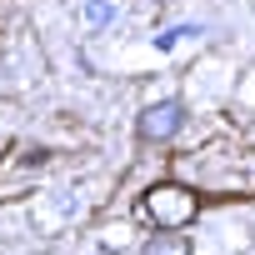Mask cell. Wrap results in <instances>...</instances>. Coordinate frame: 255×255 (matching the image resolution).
<instances>
[{"label":"cell","instance_id":"3957f363","mask_svg":"<svg viewBox=\"0 0 255 255\" xmlns=\"http://www.w3.org/2000/svg\"><path fill=\"white\" fill-rule=\"evenodd\" d=\"M140 255H195V245H190L185 230H150Z\"/></svg>","mask_w":255,"mask_h":255},{"label":"cell","instance_id":"7a4b0ae2","mask_svg":"<svg viewBox=\"0 0 255 255\" xmlns=\"http://www.w3.org/2000/svg\"><path fill=\"white\" fill-rule=\"evenodd\" d=\"M185 130V100L170 95V100H150L140 115H135V140L150 150V145H165Z\"/></svg>","mask_w":255,"mask_h":255},{"label":"cell","instance_id":"6da1fadb","mask_svg":"<svg viewBox=\"0 0 255 255\" xmlns=\"http://www.w3.org/2000/svg\"><path fill=\"white\" fill-rule=\"evenodd\" d=\"M135 215L150 225V230H190L195 215H200V195L180 180H155L140 190L135 200Z\"/></svg>","mask_w":255,"mask_h":255}]
</instances>
